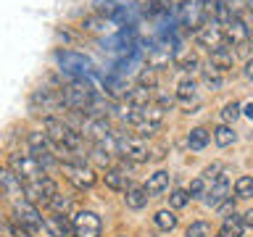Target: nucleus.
Returning a JSON list of instances; mask_svg holds the SVG:
<instances>
[{"instance_id":"f704fd0d","label":"nucleus","mask_w":253,"mask_h":237,"mask_svg":"<svg viewBox=\"0 0 253 237\" xmlns=\"http://www.w3.org/2000/svg\"><path fill=\"white\" fill-rule=\"evenodd\" d=\"M224 5H227V11L232 13V19L248 13V0H224Z\"/></svg>"},{"instance_id":"412c9836","label":"nucleus","mask_w":253,"mask_h":237,"mask_svg":"<svg viewBox=\"0 0 253 237\" xmlns=\"http://www.w3.org/2000/svg\"><path fill=\"white\" fill-rule=\"evenodd\" d=\"M145 190H148V195H150V198L164 195L166 190H169V171H164V169L153 171V174L148 177V182H145Z\"/></svg>"},{"instance_id":"c756f323","label":"nucleus","mask_w":253,"mask_h":237,"mask_svg":"<svg viewBox=\"0 0 253 237\" xmlns=\"http://www.w3.org/2000/svg\"><path fill=\"white\" fill-rule=\"evenodd\" d=\"M153 221H156L158 229H164V232H171V229L177 227L179 219H177V213H174L171 208H161V211H158L156 216H153Z\"/></svg>"},{"instance_id":"9b49d317","label":"nucleus","mask_w":253,"mask_h":237,"mask_svg":"<svg viewBox=\"0 0 253 237\" xmlns=\"http://www.w3.org/2000/svg\"><path fill=\"white\" fill-rule=\"evenodd\" d=\"M71 224H74V237H100L103 229L100 216L95 211H77Z\"/></svg>"},{"instance_id":"0eeeda50","label":"nucleus","mask_w":253,"mask_h":237,"mask_svg":"<svg viewBox=\"0 0 253 237\" xmlns=\"http://www.w3.org/2000/svg\"><path fill=\"white\" fill-rule=\"evenodd\" d=\"M116 153L129 163H142L148 161V145L142 137H126L124 132H119V142H116Z\"/></svg>"},{"instance_id":"f03ea898","label":"nucleus","mask_w":253,"mask_h":237,"mask_svg":"<svg viewBox=\"0 0 253 237\" xmlns=\"http://www.w3.org/2000/svg\"><path fill=\"white\" fill-rule=\"evenodd\" d=\"M8 169L21 179V185H27V182L40 179V177H45V174H47L29 150H24V153H21V150H16V153L8 156Z\"/></svg>"},{"instance_id":"cd10ccee","label":"nucleus","mask_w":253,"mask_h":237,"mask_svg":"<svg viewBox=\"0 0 253 237\" xmlns=\"http://www.w3.org/2000/svg\"><path fill=\"white\" fill-rule=\"evenodd\" d=\"M169 61H171V55H169V47H153V53L148 55V69H153V71H161L169 66Z\"/></svg>"},{"instance_id":"e433bc0d","label":"nucleus","mask_w":253,"mask_h":237,"mask_svg":"<svg viewBox=\"0 0 253 237\" xmlns=\"http://www.w3.org/2000/svg\"><path fill=\"white\" fill-rule=\"evenodd\" d=\"M137 84L148 87V90H156V71L153 69H142L140 77H137Z\"/></svg>"},{"instance_id":"b1692460","label":"nucleus","mask_w":253,"mask_h":237,"mask_svg":"<svg viewBox=\"0 0 253 237\" xmlns=\"http://www.w3.org/2000/svg\"><path fill=\"white\" fill-rule=\"evenodd\" d=\"M177 69L179 71H185V77H190L193 71H198L201 69V58H198V53H193V50H177Z\"/></svg>"},{"instance_id":"79ce46f5","label":"nucleus","mask_w":253,"mask_h":237,"mask_svg":"<svg viewBox=\"0 0 253 237\" xmlns=\"http://www.w3.org/2000/svg\"><path fill=\"white\" fill-rule=\"evenodd\" d=\"M243 221H245V227H251V229H253V208H248V211L243 213Z\"/></svg>"},{"instance_id":"393cba45","label":"nucleus","mask_w":253,"mask_h":237,"mask_svg":"<svg viewBox=\"0 0 253 237\" xmlns=\"http://www.w3.org/2000/svg\"><path fill=\"white\" fill-rule=\"evenodd\" d=\"M209 142H211V132L206 129V126H195V129H190V134H187V148L190 150H203Z\"/></svg>"},{"instance_id":"f257e3e1","label":"nucleus","mask_w":253,"mask_h":237,"mask_svg":"<svg viewBox=\"0 0 253 237\" xmlns=\"http://www.w3.org/2000/svg\"><path fill=\"white\" fill-rule=\"evenodd\" d=\"M29 108L35 114H45V118H53L55 114L69 111L66 103H63L61 87H40V90H35L29 98Z\"/></svg>"},{"instance_id":"5701e85b","label":"nucleus","mask_w":253,"mask_h":237,"mask_svg":"<svg viewBox=\"0 0 253 237\" xmlns=\"http://www.w3.org/2000/svg\"><path fill=\"white\" fill-rule=\"evenodd\" d=\"M148 190L145 187H137V185H132L129 190L124 193V203H126V208H132V211H140V208H145L148 205Z\"/></svg>"},{"instance_id":"a19ab883","label":"nucleus","mask_w":253,"mask_h":237,"mask_svg":"<svg viewBox=\"0 0 253 237\" xmlns=\"http://www.w3.org/2000/svg\"><path fill=\"white\" fill-rule=\"evenodd\" d=\"M232 211H235V200H232V198H227V200L219 205V216H229Z\"/></svg>"},{"instance_id":"09e8293b","label":"nucleus","mask_w":253,"mask_h":237,"mask_svg":"<svg viewBox=\"0 0 253 237\" xmlns=\"http://www.w3.org/2000/svg\"><path fill=\"white\" fill-rule=\"evenodd\" d=\"M251 40H253V32H251Z\"/></svg>"},{"instance_id":"c9c22d12","label":"nucleus","mask_w":253,"mask_h":237,"mask_svg":"<svg viewBox=\"0 0 253 237\" xmlns=\"http://www.w3.org/2000/svg\"><path fill=\"white\" fill-rule=\"evenodd\" d=\"M187 203H190L187 190H174V193L169 195V205H171V208H185Z\"/></svg>"},{"instance_id":"2eb2a0df","label":"nucleus","mask_w":253,"mask_h":237,"mask_svg":"<svg viewBox=\"0 0 253 237\" xmlns=\"http://www.w3.org/2000/svg\"><path fill=\"white\" fill-rule=\"evenodd\" d=\"M103 182H106V187L114 190V193H126V190L132 187V179H129V174H126V166H111V169H106Z\"/></svg>"},{"instance_id":"c03bdc74","label":"nucleus","mask_w":253,"mask_h":237,"mask_svg":"<svg viewBox=\"0 0 253 237\" xmlns=\"http://www.w3.org/2000/svg\"><path fill=\"white\" fill-rule=\"evenodd\" d=\"M0 237H8V224H5L3 216H0Z\"/></svg>"},{"instance_id":"4be33fe9","label":"nucleus","mask_w":253,"mask_h":237,"mask_svg":"<svg viewBox=\"0 0 253 237\" xmlns=\"http://www.w3.org/2000/svg\"><path fill=\"white\" fill-rule=\"evenodd\" d=\"M95 13L108 21H119L124 16V5L119 0H95Z\"/></svg>"},{"instance_id":"a878e982","label":"nucleus","mask_w":253,"mask_h":237,"mask_svg":"<svg viewBox=\"0 0 253 237\" xmlns=\"http://www.w3.org/2000/svg\"><path fill=\"white\" fill-rule=\"evenodd\" d=\"M201 82L209 87V90H221V84H224V74L209 63V66L201 69Z\"/></svg>"},{"instance_id":"ea45409f","label":"nucleus","mask_w":253,"mask_h":237,"mask_svg":"<svg viewBox=\"0 0 253 237\" xmlns=\"http://www.w3.org/2000/svg\"><path fill=\"white\" fill-rule=\"evenodd\" d=\"M8 237H35V235H32L29 229H24L21 224L11 221V224H8Z\"/></svg>"},{"instance_id":"c85d7f7f","label":"nucleus","mask_w":253,"mask_h":237,"mask_svg":"<svg viewBox=\"0 0 253 237\" xmlns=\"http://www.w3.org/2000/svg\"><path fill=\"white\" fill-rule=\"evenodd\" d=\"M211 134H213V142H216L219 148H229L237 140V134L232 132V126H229V124H219L216 129H211Z\"/></svg>"},{"instance_id":"2f4dec72","label":"nucleus","mask_w":253,"mask_h":237,"mask_svg":"<svg viewBox=\"0 0 253 237\" xmlns=\"http://www.w3.org/2000/svg\"><path fill=\"white\" fill-rule=\"evenodd\" d=\"M108 24H111L108 19H103V16L92 13V16H87V19L82 21V29H87V32H106Z\"/></svg>"},{"instance_id":"473e14b6","label":"nucleus","mask_w":253,"mask_h":237,"mask_svg":"<svg viewBox=\"0 0 253 237\" xmlns=\"http://www.w3.org/2000/svg\"><path fill=\"white\" fill-rule=\"evenodd\" d=\"M185 237H211V224L209 221H193L185 229Z\"/></svg>"},{"instance_id":"72a5a7b5","label":"nucleus","mask_w":253,"mask_h":237,"mask_svg":"<svg viewBox=\"0 0 253 237\" xmlns=\"http://www.w3.org/2000/svg\"><path fill=\"white\" fill-rule=\"evenodd\" d=\"M240 111H243V106L240 103H227L224 108H221V118H224V124H229V121H237L240 118Z\"/></svg>"},{"instance_id":"a211bd4d","label":"nucleus","mask_w":253,"mask_h":237,"mask_svg":"<svg viewBox=\"0 0 253 237\" xmlns=\"http://www.w3.org/2000/svg\"><path fill=\"white\" fill-rule=\"evenodd\" d=\"M245 221H243V216L240 213H229V216H224V221H221V229L216 232V237H243V232H245Z\"/></svg>"},{"instance_id":"f8f14e48","label":"nucleus","mask_w":253,"mask_h":237,"mask_svg":"<svg viewBox=\"0 0 253 237\" xmlns=\"http://www.w3.org/2000/svg\"><path fill=\"white\" fill-rule=\"evenodd\" d=\"M251 32H253V27H251V21H248V13L245 16H237V19H232L224 27V40H227V45H245L251 40Z\"/></svg>"},{"instance_id":"37998d69","label":"nucleus","mask_w":253,"mask_h":237,"mask_svg":"<svg viewBox=\"0 0 253 237\" xmlns=\"http://www.w3.org/2000/svg\"><path fill=\"white\" fill-rule=\"evenodd\" d=\"M245 77H248V79H253V58H248V61H245Z\"/></svg>"},{"instance_id":"7ed1b4c3","label":"nucleus","mask_w":253,"mask_h":237,"mask_svg":"<svg viewBox=\"0 0 253 237\" xmlns=\"http://www.w3.org/2000/svg\"><path fill=\"white\" fill-rule=\"evenodd\" d=\"M55 63H58L61 74L69 79H84V74H90L92 69L90 58L77 50H55Z\"/></svg>"},{"instance_id":"bb28decb","label":"nucleus","mask_w":253,"mask_h":237,"mask_svg":"<svg viewBox=\"0 0 253 237\" xmlns=\"http://www.w3.org/2000/svg\"><path fill=\"white\" fill-rule=\"evenodd\" d=\"M47 205H50L53 213H63V216H71V213H74V198L61 195V193H55L53 200L47 203Z\"/></svg>"},{"instance_id":"4468645a","label":"nucleus","mask_w":253,"mask_h":237,"mask_svg":"<svg viewBox=\"0 0 253 237\" xmlns=\"http://www.w3.org/2000/svg\"><path fill=\"white\" fill-rule=\"evenodd\" d=\"M0 195L8 200H21L24 198V185L8 166H0Z\"/></svg>"},{"instance_id":"1a4fd4ad","label":"nucleus","mask_w":253,"mask_h":237,"mask_svg":"<svg viewBox=\"0 0 253 237\" xmlns=\"http://www.w3.org/2000/svg\"><path fill=\"white\" fill-rule=\"evenodd\" d=\"M61 171H63V177H66L77 190H90L95 182H98L95 169H92V166H87V163H61Z\"/></svg>"},{"instance_id":"de8ad7c7","label":"nucleus","mask_w":253,"mask_h":237,"mask_svg":"<svg viewBox=\"0 0 253 237\" xmlns=\"http://www.w3.org/2000/svg\"><path fill=\"white\" fill-rule=\"evenodd\" d=\"M116 237H129V235H116Z\"/></svg>"},{"instance_id":"7c9ffc66","label":"nucleus","mask_w":253,"mask_h":237,"mask_svg":"<svg viewBox=\"0 0 253 237\" xmlns=\"http://www.w3.org/2000/svg\"><path fill=\"white\" fill-rule=\"evenodd\" d=\"M235 198L237 200H251L253 198V177H237V182H235Z\"/></svg>"},{"instance_id":"4c0bfd02","label":"nucleus","mask_w":253,"mask_h":237,"mask_svg":"<svg viewBox=\"0 0 253 237\" xmlns=\"http://www.w3.org/2000/svg\"><path fill=\"white\" fill-rule=\"evenodd\" d=\"M221 171H227V166L216 161V163L206 166V171H203V179H206V182H216V179L221 177Z\"/></svg>"},{"instance_id":"9d476101","label":"nucleus","mask_w":253,"mask_h":237,"mask_svg":"<svg viewBox=\"0 0 253 237\" xmlns=\"http://www.w3.org/2000/svg\"><path fill=\"white\" fill-rule=\"evenodd\" d=\"M195 42L201 45V47H206L209 53H211V50H216V47L227 45L224 29H221L216 21H203L201 27H198V32H195Z\"/></svg>"},{"instance_id":"20e7f679","label":"nucleus","mask_w":253,"mask_h":237,"mask_svg":"<svg viewBox=\"0 0 253 237\" xmlns=\"http://www.w3.org/2000/svg\"><path fill=\"white\" fill-rule=\"evenodd\" d=\"M29 153L40 161V166H42L45 171H53L55 166H61L58 161V156H55V150H53V142L47 140V134L45 132H32L29 134Z\"/></svg>"},{"instance_id":"aec40b11","label":"nucleus","mask_w":253,"mask_h":237,"mask_svg":"<svg viewBox=\"0 0 253 237\" xmlns=\"http://www.w3.org/2000/svg\"><path fill=\"white\" fill-rule=\"evenodd\" d=\"M153 98H156V90H148V87H132L129 92H126V103L134 108H148V106H153Z\"/></svg>"},{"instance_id":"423d86ee","label":"nucleus","mask_w":253,"mask_h":237,"mask_svg":"<svg viewBox=\"0 0 253 237\" xmlns=\"http://www.w3.org/2000/svg\"><path fill=\"white\" fill-rule=\"evenodd\" d=\"M13 221L16 224H21L24 229H29L32 235H37L40 229H42V213L37 211L35 203L29 200H13Z\"/></svg>"},{"instance_id":"6e6552de","label":"nucleus","mask_w":253,"mask_h":237,"mask_svg":"<svg viewBox=\"0 0 253 237\" xmlns=\"http://www.w3.org/2000/svg\"><path fill=\"white\" fill-rule=\"evenodd\" d=\"M164 126V108L158 106H148L140 111V118L134 121V134L137 137H153V134Z\"/></svg>"},{"instance_id":"f3484780","label":"nucleus","mask_w":253,"mask_h":237,"mask_svg":"<svg viewBox=\"0 0 253 237\" xmlns=\"http://www.w3.org/2000/svg\"><path fill=\"white\" fill-rule=\"evenodd\" d=\"M209 63H211L213 69H219L221 74H227V71L235 66V50H232V45H221V47H216V50H211L209 53Z\"/></svg>"},{"instance_id":"a18cd8bd","label":"nucleus","mask_w":253,"mask_h":237,"mask_svg":"<svg viewBox=\"0 0 253 237\" xmlns=\"http://www.w3.org/2000/svg\"><path fill=\"white\" fill-rule=\"evenodd\" d=\"M243 114H245V116H248V118H253V103H248V106H245V108H243Z\"/></svg>"},{"instance_id":"39448f33","label":"nucleus","mask_w":253,"mask_h":237,"mask_svg":"<svg viewBox=\"0 0 253 237\" xmlns=\"http://www.w3.org/2000/svg\"><path fill=\"white\" fill-rule=\"evenodd\" d=\"M58 193V185H55L53 177H40V179H32L24 185V200L35 203V205H47L53 200V195Z\"/></svg>"},{"instance_id":"6ab92c4d","label":"nucleus","mask_w":253,"mask_h":237,"mask_svg":"<svg viewBox=\"0 0 253 237\" xmlns=\"http://www.w3.org/2000/svg\"><path fill=\"white\" fill-rule=\"evenodd\" d=\"M177 100L182 106H193L198 103V82L193 77H182L179 84H177Z\"/></svg>"},{"instance_id":"ddd939ff","label":"nucleus","mask_w":253,"mask_h":237,"mask_svg":"<svg viewBox=\"0 0 253 237\" xmlns=\"http://www.w3.org/2000/svg\"><path fill=\"white\" fill-rule=\"evenodd\" d=\"M42 229L47 232V237H69L74 235V224H71L69 216H63V213H47L42 216Z\"/></svg>"},{"instance_id":"58836bf2","label":"nucleus","mask_w":253,"mask_h":237,"mask_svg":"<svg viewBox=\"0 0 253 237\" xmlns=\"http://www.w3.org/2000/svg\"><path fill=\"white\" fill-rule=\"evenodd\" d=\"M187 195H190V198L206 195V179H203V177H195L193 182H190V187H187Z\"/></svg>"},{"instance_id":"dca6fc26","label":"nucleus","mask_w":253,"mask_h":237,"mask_svg":"<svg viewBox=\"0 0 253 237\" xmlns=\"http://www.w3.org/2000/svg\"><path fill=\"white\" fill-rule=\"evenodd\" d=\"M229 193H232V185H229V179L221 174L216 182H211V190L206 193L203 200H206V205H209V208H219V205L229 198Z\"/></svg>"},{"instance_id":"49530a36","label":"nucleus","mask_w":253,"mask_h":237,"mask_svg":"<svg viewBox=\"0 0 253 237\" xmlns=\"http://www.w3.org/2000/svg\"><path fill=\"white\" fill-rule=\"evenodd\" d=\"M248 13L253 16V0H248Z\"/></svg>"}]
</instances>
